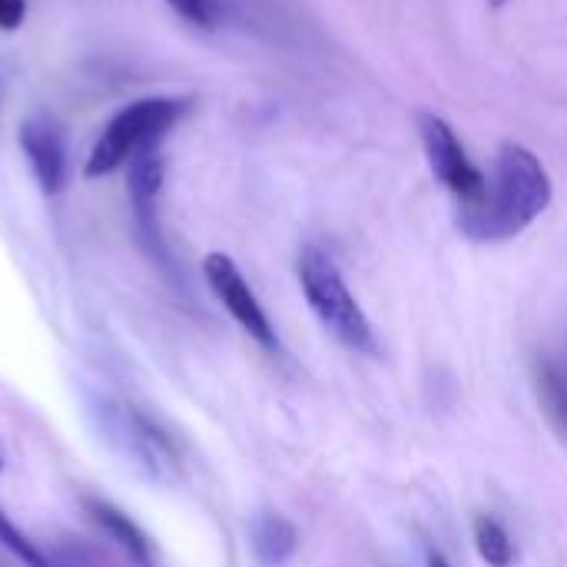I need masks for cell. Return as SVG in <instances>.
<instances>
[{
  "mask_svg": "<svg viewBox=\"0 0 567 567\" xmlns=\"http://www.w3.org/2000/svg\"><path fill=\"white\" fill-rule=\"evenodd\" d=\"M551 196L545 163L522 143H502L482 199L458 213V226L475 243H505L525 233L551 206Z\"/></svg>",
  "mask_w": 567,
  "mask_h": 567,
  "instance_id": "6da1fadb",
  "label": "cell"
},
{
  "mask_svg": "<svg viewBox=\"0 0 567 567\" xmlns=\"http://www.w3.org/2000/svg\"><path fill=\"white\" fill-rule=\"evenodd\" d=\"M299 286L302 296L309 302V309L316 312V319L322 322V329L329 336H336L346 349L352 352H375V332L372 322L365 316V309L359 306V299L352 296L346 276L339 272L336 259L319 249V246H306L299 256Z\"/></svg>",
  "mask_w": 567,
  "mask_h": 567,
  "instance_id": "7a4b0ae2",
  "label": "cell"
},
{
  "mask_svg": "<svg viewBox=\"0 0 567 567\" xmlns=\"http://www.w3.org/2000/svg\"><path fill=\"white\" fill-rule=\"evenodd\" d=\"M189 100L179 96H143L126 103L96 136L83 176L86 179H100L116 173L120 166H126L143 146L150 143H163V136L186 116Z\"/></svg>",
  "mask_w": 567,
  "mask_h": 567,
  "instance_id": "3957f363",
  "label": "cell"
},
{
  "mask_svg": "<svg viewBox=\"0 0 567 567\" xmlns=\"http://www.w3.org/2000/svg\"><path fill=\"white\" fill-rule=\"evenodd\" d=\"M100 425L110 445L123 458H130L143 475H150L153 482H176V472H179L176 449L143 412L123 402H103Z\"/></svg>",
  "mask_w": 567,
  "mask_h": 567,
  "instance_id": "277c9868",
  "label": "cell"
},
{
  "mask_svg": "<svg viewBox=\"0 0 567 567\" xmlns=\"http://www.w3.org/2000/svg\"><path fill=\"white\" fill-rule=\"evenodd\" d=\"M419 136L425 146V159L432 166V173L439 176V183L458 199V209H468L482 199L488 176L468 159L462 140L455 136V130L435 116V113H422L419 116Z\"/></svg>",
  "mask_w": 567,
  "mask_h": 567,
  "instance_id": "5b68a950",
  "label": "cell"
},
{
  "mask_svg": "<svg viewBox=\"0 0 567 567\" xmlns=\"http://www.w3.org/2000/svg\"><path fill=\"white\" fill-rule=\"evenodd\" d=\"M203 276L213 289V296L223 302V309L236 319V326L252 336L259 346L266 349H279V339H276V329L262 309V302L256 299V292L249 289L246 276L239 272V266L226 256V252H209L203 259Z\"/></svg>",
  "mask_w": 567,
  "mask_h": 567,
  "instance_id": "8992f818",
  "label": "cell"
},
{
  "mask_svg": "<svg viewBox=\"0 0 567 567\" xmlns=\"http://www.w3.org/2000/svg\"><path fill=\"white\" fill-rule=\"evenodd\" d=\"M166 176V159H163V143L143 146L130 163H126V193L133 203V216L140 233L159 246V223H156V203Z\"/></svg>",
  "mask_w": 567,
  "mask_h": 567,
  "instance_id": "52a82bcc",
  "label": "cell"
},
{
  "mask_svg": "<svg viewBox=\"0 0 567 567\" xmlns=\"http://www.w3.org/2000/svg\"><path fill=\"white\" fill-rule=\"evenodd\" d=\"M20 150L40 183L43 193H60L63 179H66V153H63V140L56 133V126L47 116H30L20 123Z\"/></svg>",
  "mask_w": 567,
  "mask_h": 567,
  "instance_id": "ba28073f",
  "label": "cell"
},
{
  "mask_svg": "<svg viewBox=\"0 0 567 567\" xmlns=\"http://www.w3.org/2000/svg\"><path fill=\"white\" fill-rule=\"evenodd\" d=\"M83 505H86L90 522L130 558V565L153 567V545H150V538L143 535V528L130 515H123L116 505H110L103 498H86Z\"/></svg>",
  "mask_w": 567,
  "mask_h": 567,
  "instance_id": "9c48e42d",
  "label": "cell"
},
{
  "mask_svg": "<svg viewBox=\"0 0 567 567\" xmlns=\"http://www.w3.org/2000/svg\"><path fill=\"white\" fill-rule=\"evenodd\" d=\"M249 548L262 567L289 565L299 548V532L282 515H259L249 528Z\"/></svg>",
  "mask_w": 567,
  "mask_h": 567,
  "instance_id": "30bf717a",
  "label": "cell"
},
{
  "mask_svg": "<svg viewBox=\"0 0 567 567\" xmlns=\"http://www.w3.org/2000/svg\"><path fill=\"white\" fill-rule=\"evenodd\" d=\"M538 399L551 425L567 435V359L545 355L538 362Z\"/></svg>",
  "mask_w": 567,
  "mask_h": 567,
  "instance_id": "8fae6325",
  "label": "cell"
},
{
  "mask_svg": "<svg viewBox=\"0 0 567 567\" xmlns=\"http://www.w3.org/2000/svg\"><path fill=\"white\" fill-rule=\"evenodd\" d=\"M475 548L488 567H512L515 561V545H512L508 532L502 528V522H495L488 515L475 518Z\"/></svg>",
  "mask_w": 567,
  "mask_h": 567,
  "instance_id": "7c38bea8",
  "label": "cell"
},
{
  "mask_svg": "<svg viewBox=\"0 0 567 567\" xmlns=\"http://www.w3.org/2000/svg\"><path fill=\"white\" fill-rule=\"evenodd\" d=\"M179 17H186L189 23H196V27H213L216 23V17H219V7H216V0H166Z\"/></svg>",
  "mask_w": 567,
  "mask_h": 567,
  "instance_id": "4fadbf2b",
  "label": "cell"
},
{
  "mask_svg": "<svg viewBox=\"0 0 567 567\" xmlns=\"http://www.w3.org/2000/svg\"><path fill=\"white\" fill-rule=\"evenodd\" d=\"M27 17V0H0V30H17Z\"/></svg>",
  "mask_w": 567,
  "mask_h": 567,
  "instance_id": "5bb4252c",
  "label": "cell"
},
{
  "mask_svg": "<svg viewBox=\"0 0 567 567\" xmlns=\"http://www.w3.org/2000/svg\"><path fill=\"white\" fill-rule=\"evenodd\" d=\"M429 567H452V565H449L439 551H432V555H429Z\"/></svg>",
  "mask_w": 567,
  "mask_h": 567,
  "instance_id": "9a60e30c",
  "label": "cell"
},
{
  "mask_svg": "<svg viewBox=\"0 0 567 567\" xmlns=\"http://www.w3.org/2000/svg\"><path fill=\"white\" fill-rule=\"evenodd\" d=\"M488 3H492V7H505L508 0H488Z\"/></svg>",
  "mask_w": 567,
  "mask_h": 567,
  "instance_id": "2e32d148",
  "label": "cell"
}]
</instances>
